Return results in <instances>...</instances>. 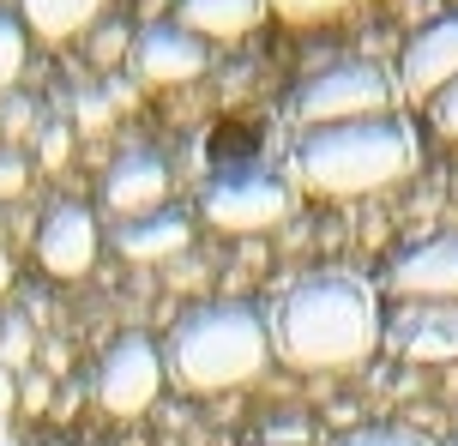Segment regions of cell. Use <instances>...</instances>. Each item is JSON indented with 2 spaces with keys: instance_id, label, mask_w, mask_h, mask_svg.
I'll return each mask as SVG.
<instances>
[{
  "instance_id": "d4e9b609",
  "label": "cell",
  "mask_w": 458,
  "mask_h": 446,
  "mask_svg": "<svg viewBox=\"0 0 458 446\" xmlns=\"http://www.w3.org/2000/svg\"><path fill=\"white\" fill-rule=\"evenodd\" d=\"M127 48H133V30H127V24H97V37H91V61L97 67H114Z\"/></svg>"
},
{
  "instance_id": "d6a6232c",
  "label": "cell",
  "mask_w": 458,
  "mask_h": 446,
  "mask_svg": "<svg viewBox=\"0 0 458 446\" xmlns=\"http://www.w3.org/2000/svg\"><path fill=\"white\" fill-rule=\"evenodd\" d=\"M0 235H6V212H0Z\"/></svg>"
},
{
  "instance_id": "8992f818",
  "label": "cell",
  "mask_w": 458,
  "mask_h": 446,
  "mask_svg": "<svg viewBox=\"0 0 458 446\" xmlns=\"http://www.w3.org/2000/svg\"><path fill=\"white\" fill-rule=\"evenodd\" d=\"M163 374H169V362H163L157 338H145V332H121L109 350H103V362H97L91 392H97V404H103L109 417L133 423V417H145V410L157 404Z\"/></svg>"
},
{
  "instance_id": "cb8c5ba5",
  "label": "cell",
  "mask_w": 458,
  "mask_h": 446,
  "mask_svg": "<svg viewBox=\"0 0 458 446\" xmlns=\"http://www.w3.org/2000/svg\"><path fill=\"white\" fill-rule=\"evenodd\" d=\"M30 188V164H24L19 145H0V199H24Z\"/></svg>"
},
{
  "instance_id": "e0dca14e",
  "label": "cell",
  "mask_w": 458,
  "mask_h": 446,
  "mask_svg": "<svg viewBox=\"0 0 458 446\" xmlns=\"http://www.w3.org/2000/svg\"><path fill=\"white\" fill-rule=\"evenodd\" d=\"M24 55H30V30L19 24V13H6V6H0V97L19 85Z\"/></svg>"
},
{
  "instance_id": "d6986e66",
  "label": "cell",
  "mask_w": 458,
  "mask_h": 446,
  "mask_svg": "<svg viewBox=\"0 0 458 446\" xmlns=\"http://www.w3.org/2000/svg\"><path fill=\"white\" fill-rule=\"evenodd\" d=\"M266 6L290 24H320V19H338L350 6H362V0H266Z\"/></svg>"
},
{
  "instance_id": "484cf974",
  "label": "cell",
  "mask_w": 458,
  "mask_h": 446,
  "mask_svg": "<svg viewBox=\"0 0 458 446\" xmlns=\"http://www.w3.org/2000/svg\"><path fill=\"white\" fill-rule=\"evenodd\" d=\"M435 127L446 133V139H458V79L435 97Z\"/></svg>"
},
{
  "instance_id": "7402d4cb",
  "label": "cell",
  "mask_w": 458,
  "mask_h": 446,
  "mask_svg": "<svg viewBox=\"0 0 458 446\" xmlns=\"http://www.w3.org/2000/svg\"><path fill=\"white\" fill-rule=\"evenodd\" d=\"M67 157H72V127L67 121H43V127H37V164L67 169Z\"/></svg>"
},
{
  "instance_id": "f1b7e54d",
  "label": "cell",
  "mask_w": 458,
  "mask_h": 446,
  "mask_svg": "<svg viewBox=\"0 0 458 446\" xmlns=\"http://www.w3.org/2000/svg\"><path fill=\"white\" fill-rule=\"evenodd\" d=\"M103 91H109V103H114V109H133L139 85H133V79H109V85H103Z\"/></svg>"
},
{
  "instance_id": "9a60e30c",
  "label": "cell",
  "mask_w": 458,
  "mask_h": 446,
  "mask_svg": "<svg viewBox=\"0 0 458 446\" xmlns=\"http://www.w3.org/2000/svg\"><path fill=\"white\" fill-rule=\"evenodd\" d=\"M103 19V0H19V24L43 43H72Z\"/></svg>"
},
{
  "instance_id": "7c38bea8",
  "label": "cell",
  "mask_w": 458,
  "mask_h": 446,
  "mask_svg": "<svg viewBox=\"0 0 458 446\" xmlns=\"http://www.w3.org/2000/svg\"><path fill=\"white\" fill-rule=\"evenodd\" d=\"M103 206L114 217H145L157 206H169V164L145 145H127L103 175Z\"/></svg>"
},
{
  "instance_id": "4316f807",
  "label": "cell",
  "mask_w": 458,
  "mask_h": 446,
  "mask_svg": "<svg viewBox=\"0 0 458 446\" xmlns=\"http://www.w3.org/2000/svg\"><path fill=\"white\" fill-rule=\"evenodd\" d=\"M37 356H43V374H67V362H72L67 344H55V338H48V344H43Z\"/></svg>"
},
{
  "instance_id": "5bb4252c",
  "label": "cell",
  "mask_w": 458,
  "mask_h": 446,
  "mask_svg": "<svg viewBox=\"0 0 458 446\" xmlns=\"http://www.w3.org/2000/svg\"><path fill=\"white\" fill-rule=\"evenodd\" d=\"M266 13H272L266 0H182V19L175 24L193 30L199 43H235V37H248Z\"/></svg>"
},
{
  "instance_id": "277c9868",
  "label": "cell",
  "mask_w": 458,
  "mask_h": 446,
  "mask_svg": "<svg viewBox=\"0 0 458 446\" xmlns=\"http://www.w3.org/2000/svg\"><path fill=\"white\" fill-rule=\"evenodd\" d=\"M398 103V79L374 61H338V67L314 72L308 85L296 91V121L301 127H338V121H374L392 115Z\"/></svg>"
},
{
  "instance_id": "2e32d148",
  "label": "cell",
  "mask_w": 458,
  "mask_h": 446,
  "mask_svg": "<svg viewBox=\"0 0 458 446\" xmlns=\"http://www.w3.org/2000/svg\"><path fill=\"white\" fill-rule=\"evenodd\" d=\"M37 350H43V338L30 326V314L6 307V314H0V368H6V374H30Z\"/></svg>"
},
{
  "instance_id": "83f0119b",
  "label": "cell",
  "mask_w": 458,
  "mask_h": 446,
  "mask_svg": "<svg viewBox=\"0 0 458 446\" xmlns=\"http://www.w3.org/2000/svg\"><path fill=\"white\" fill-rule=\"evenodd\" d=\"M13 410H19V374H6V368H0V423H6Z\"/></svg>"
},
{
  "instance_id": "6da1fadb",
  "label": "cell",
  "mask_w": 458,
  "mask_h": 446,
  "mask_svg": "<svg viewBox=\"0 0 458 446\" xmlns=\"http://www.w3.org/2000/svg\"><path fill=\"white\" fill-rule=\"evenodd\" d=\"M272 356L301 374H344L380 350V302L374 283L356 272H308L266 314Z\"/></svg>"
},
{
  "instance_id": "30bf717a",
  "label": "cell",
  "mask_w": 458,
  "mask_h": 446,
  "mask_svg": "<svg viewBox=\"0 0 458 446\" xmlns=\"http://www.w3.org/2000/svg\"><path fill=\"white\" fill-rule=\"evenodd\" d=\"M97 248H103L97 217H91V206H79V199H61V206L37 223V265H43L48 278H85L97 265Z\"/></svg>"
},
{
  "instance_id": "ffe728a7",
  "label": "cell",
  "mask_w": 458,
  "mask_h": 446,
  "mask_svg": "<svg viewBox=\"0 0 458 446\" xmlns=\"http://www.w3.org/2000/svg\"><path fill=\"white\" fill-rule=\"evenodd\" d=\"M338 446H435L428 434H416L404 423H374V428H356V434H344Z\"/></svg>"
},
{
  "instance_id": "4dcf8cb0",
  "label": "cell",
  "mask_w": 458,
  "mask_h": 446,
  "mask_svg": "<svg viewBox=\"0 0 458 446\" xmlns=\"http://www.w3.org/2000/svg\"><path fill=\"white\" fill-rule=\"evenodd\" d=\"M6 290H13V254L0 248V296H6Z\"/></svg>"
},
{
  "instance_id": "ac0fdd59",
  "label": "cell",
  "mask_w": 458,
  "mask_h": 446,
  "mask_svg": "<svg viewBox=\"0 0 458 446\" xmlns=\"http://www.w3.org/2000/svg\"><path fill=\"white\" fill-rule=\"evenodd\" d=\"M43 127V115H37V97H0V139L6 145H19V139H30Z\"/></svg>"
},
{
  "instance_id": "5b68a950",
  "label": "cell",
  "mask_w": 458,
  "mask_h": 446,
  "mask_svg": "<svg viewBox=\"0 0 458 446\" xmlns=\"http://www.w3.org/2000/svg\"><path fill=\"white\" fill-rule=\"evenodd\" d=\"M290 181L284 175H272V169H224V175H211L206 193H199V212H206V223H217V230L229 235H259L272 230V223H284L290 217Z\"/></svg>"
},
{
  "instance_id": "4fadbf2b",
  "label": "cell",
  "mask_w": 458,
  "mask_h": 446,
  "mask_svg": "<svg viewBox=\"0 0 458 446\" xmlns=\"http://www.w3.org/2000/svg\"><path fill=\"white\" fill-rule=\"evenodd\" d=\"M193 248V217L182 206H157L145 217H121L114 223V254L133 265H157V259H182Z\"/></svg>"
},
{
  "instance_id": "1f68e13d",
  "label": "cell",
  "mask_w": 458,
  "mask_h": 446,
  "mask_svg": "<svg viewBox=\"0 0 458 446\" xmlns=\"http://www.w3.org/2000/svg\"><path fill=\"white\" fill-rule=\"evenodd\" d=\"M0 446H19V441H13V434H6V423H0Z\"/></svg>"
},
{
  "instance_id": "3957f363",
  "label": "cell",
  "mask_w": 458,
  "mask_h": 446,
  "mask_svg": "<svg viewBox=\"0 0 458 446\" xmlns=\"http://www.w3.org/2000/svg\"><path fill=\"white\" fill-rule=\"evenodd\" d=\"M290 164H296V181L308 193L362 199V193H380V188L404 181L416 169V133L398 115L338 121V127H301Z\"/></svg>"
},
{
  "instance_id": "52a82bcc",
  "label": "cell",
  "mask_w": 458,
  "mask_h": 446,
  "mask_svg": "<svg viewBox=\"0 0 458 446\" xmlns=\"http://www.w3.org/2000/svg\"><path fill=\"white\" fill-rule=\"evenodd\" d=\"M380 344L404 362H458V302H398L380 320Z\"/></svg>"
},
{
  "instance_id": "9c48e42d",
  "label": "cell",
  "mask_w": 458,
  "mask_h": 446,
  "mask_svg": "<svg viewBox=\"0 0 458 446\" xmlns=\"http://www.w3.org/2000/svg\"><path fill=\"white\" fill-rule=\"evenodd\" d=\"M127 67H133V85H187L211 67V48L182 24H145L127 48Z\"/></svg>"
},
{
  "instance_id": "603a6c76",
  "label": "cell",
  "mask_w": 458,
  "mask_h": 446,
  "mask_svg": "<svg viewBox=\"0 0 458 446\" xmlns=\"http://www.w3.org/2000/svg\"><path fill=\"white\" fill-rule=\"evenodd\" d=\"M55 374H43V368H30V374H19V410L24 417H48L55 410Z\"/></svg>"
},
{
  "instance_id": "8fae6325",
  "label": "cell",
  "mask_w": 458,
  "mask_h": 446,
  "mask_svg": "<svg viewBox=\"0 0 458 446\" xmlns=\"http://www.w3.org/2000/svg\"><path fill=\"white\" fill-rule=\"evenodd\" d=\"M458 79V13L435 19L428 30H416L404 55H398V91L416 103H435L446 85Z\"/></svg>"
},
{
  "instance_id": "836d02e7",
  "label": "cell",
  "mask_w": 458,
  "mask_h": 446,
  "mask_svg": "<svg viewBox=\"0 0 458 446\" xmlns=\"http://www.w3.org/2000/svg\"><path fill=\"white\" fill-rule=\"evenodd\" d=\"M453 446H458V441H453Z\"/></svg>"
},
{
  "instance_id": "ba28073f",
  "label": "cell",
  "mask_w": 458,
  "mask_h": 446,
  "mask_svg": "<svg viewBox=\"0 0 458 446\" xmlns=\"http://www.w3.org/2000/svg\"><path fill=\"white\" fill-rule=\"evenodd\" d=\"M386 290L398 302H458V230L404 248L386 265Z\"/></svg>"
},
{
  "instance_id": "44dd1931",
  "label": "cell",
  "mask_w": 458,
  "mask_h": 446,
  "mask_svg": "<svg viewBox=\"0 0 458 446\" xmlns=\"http://www.w3.org/2000/svg\"><path fill=\"white\" fill-rule=\"evenodd\" d=\"M109 121H114V103H109V91H103V85L72 97V127H79V133H103Z\"/></svg>"
},
{
  "instance_id": "f546056e",
  "label": "cell",
  "mask_w": 458,
  "mask_h": 446,
  "mask_svg": "<svg viewBox=\"0 0 458 446\" xmlns=\"http://www.w3.org/2000/svg\"><path fill=\"white\" fill-rule=\"evenodd\" d=\"M72 410H79V392H72V386H67V392L55 399V417H72Z\"/></svg>"
},
{
  "instance_id": "7a4b0ae2",
  "label": "cell",
  "mask_w": 458,
  "mask_h": 446,
  "mask_svg": "<svg viewBox=\"0 0 458 446\" xmlns=\"http://www.w3.org/2000/svg\"><path fill=\"white\" fill-rule=\"evenodd\" d=\"M163 362L193 399L235 392L272 368V326L253 302H193L169 332Z\"/></svg>"
}]
</instances>
